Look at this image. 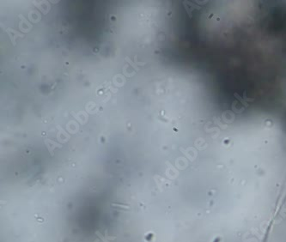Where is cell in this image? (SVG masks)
<instances>
[{
	"label": "cell",
	"mask_w": 286,
	"mask_h": 242,
	"mask_svg": "<svg viewBox=\"0 0 286 242\" xmlns=\"http://www.w3.org/2000/svg\"><path fill=\"white\" fill-rule=\"evenodd\" d=\"M44 141H45V143H46V145L47 146V149H48V150H49V152H50L51 154L52 153V149H53L54 147L60 146L58 143H55V142H53V141H52V140H50V139H45Z\"/></svg>",
	"instance_id": "3"
},
{
	"label": "cell",
	"mask_w": 286,
	"mask_h": 242,
	"mask_svg": "<svg viewBox=\"0 0 286 242\" xmlns=\"http://www.w3.org/2000/svg\"><path fill=\"white\" fill-rule=\"evenodd\" d=\"M234 95H235V97H236L238 101H241V103H242V105L243 107H248V103L247 101H253V100H251L250 98L248 99V98L246 97V93L243 94V97H241V96H240L238 94H236V93H235Z\"/></svg>",
	"instance_id": "2"
},
{
	"label": "cell",
	"mask_w": 286,
	"mask_h": 242,
	"mask_svg": "<svg viewBox=\"0 0 286 242\" xmlns=\"http://www.w3.org/2000/svg\"><path fill=\"white\" fill-rule=\"evenodd\" d=\"M6 32L9 34V37H10V40H11V41H12V43H13V45L15 44V38H17L18 36H20V37H23V36H24L22 34H21V33H19V32L15 31V29H12V28H8V29L6 30Z\"/></svg>",
	"instance_id": "1"
},
{
	"label": "cell",
	"mask_w": 286,
	"mask_h": 242,
	"mask_svg": "<svg viewBox=\"0 0 286 242\" xmlns=\"http://www.w3.org/2000/svg\"><path fill=\"white\" fill-rule=\"evenodd\" d=\"M183 4H184L185 7H186V9H187V14L191 16V15H192V11L196 8V5L193 4V3H192L191 2H186V1L183 3Z\"/></svg>",
	"instance_id": "4"
}]
</instances>
